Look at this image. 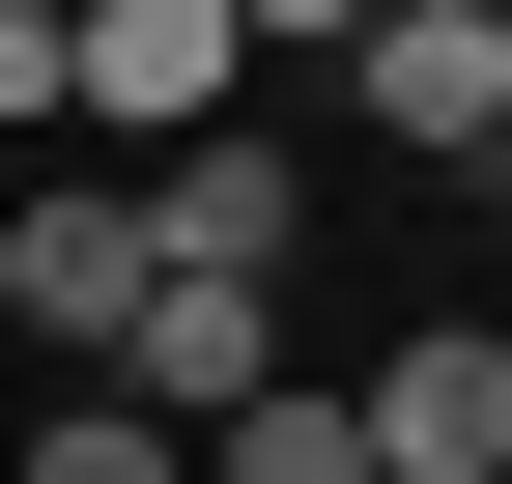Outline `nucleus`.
<instances>
[{"mask_svg": "<svg viewBox=\"0 0 512 484\" xmlns=\"http://www.w3.org/2000/svg\"><path fill=\"white\" fill-rule=\"evenodd\" d=\"M285 228H313V171L256 143V114H228V143H171V171H143V257H171V285H285Z\"/></svg>", "mask_w": 512, "mask_h": 484, "instance_id": "39448f33", "label": "nucleus"}, {"mask_svg": "<svg viewBox=\"0 0 512 484\" xmlns=\"http://www.w3.org/2000/svg\"><path fill=\"white\" fill-rule=\"evenodd\" d=\"M228 29H256V86H285V57L342 86V29H370V0H228Z\"/></svg>", "mask_w": 512, "mask_h": 484, "instance_id": "1a4fd4ad", "label": "nucleus"}, {"mask_svg": "<svg viewBox=\"0 0 512 484\" xmlns=\"http://www.w3.org/2000/svg\"><path fill=\"white\" fill-rule=\"evenodd\" d=\"M200 484H370V428H342V371H256L228 428H200Z\"/></svg>", "mask_w": 512, "mask_h": 484, "instance_id": "0eeeda50", "label": "nucleus"}, {"mask_svg": "<svg viewBox=\"0 0 512 484\" xmlns=\"http://www.w3.org/2000/svg\"><path fill=\"white\" fill-rule=\"evenodd\" d=\"M57 114H86L114 171H171V143L256 114V29H228V0H57Z\"/></svg>", "mask_w": 512, "mask_h": 484, "instance_id": "f257e3e1", "label": "nucleus"}, {"mask_svg": "<svg viewBox=\"0 0 512 484\" xmlns=\"http://www.w3.org/2000/svg\"><path fill=\"white\" fill-rule=\"evenodd\" d=\"M484 200H512V143H484Z\"/></svg>", "mask_w": 512, "mask_h": 484, "instance_id": "9b49d317", "label": "nucleus"}, {"mask_svg": "<svg viewBox=\"0 0 512 484\" xmlns=\"http://www.w3.org/2000/svg\"><path fill=\"white\" fill-rule=\"evenodd\" d=\"M29 114H57V0H0V143H29Z\"/></svg>", "mask_w": 512, "mask_h": 484, "instance_id": "9d476101", "label": "nucleus"}, {"mask_svg": "<svg viewBox=\"0 0 512 484\" xmlns=\"http://www.w3.org/2000/svg\"><path fill=\"white\" fill-rule=\"evenodd\" d=\"M342 114L399 171H484L512 143V29H484V0H370V29H342Z\"/></svg>", "mask_w": 512, "mask_h": 484, "instance_id": "f03ea898", "label": "nucleus"}, {"mask_svg": "<svg viewBox=\"0 0 512 484\" xmlns=\"http://www.w3.org/2000/svg\"><path fill=\"white\" fill-rule=\"evenodd\" d=\"M29 484H200V456H171L143 399H57V428H29Z\"/></svg>", "mask_w": 512, "mask_h": 484, "instance_id": "6e6552de", "label": "nucleus"}, {"mask_svg": "<svg viewBox=\"0 0 512 484\" xmlns=\"http://www.w3.org/2000/svg\"><path fill=\"white\" fill-rule=\"evenodd\" d=\"M256 371H285V314H256V285H143V342H114V371H86V399H143V428H171V456H200V428H228V399H256Z\"/></svg>", "mask_w": 512, "mask_h": 484, "instance_id": "423d86ee", "label": "nucleus"}, {"mask_svg": "<svg viewBox=\"0 0 512 484\" xmlns=\"http://www.w3.org/2000/svg\"><path fill=\"white\" fill-rule=\"evenodd\" d=\"M342 428H370V484H512V342L484 314H399L342 371Z\"/></svg>", "mask_w": 512, "mask_h": 484, "instance_id": "7ed1b4c3", "label": "nucleus"}, {"mask_svg": "<svg viewBox=\"0 0 512 484\" xmlns=\"http://www.w3.org/2000/svg\"><path fill=\"white\" fill-rule=\"evenodd\" d=\"M143 285H171V257H143V171H57V200L0 228V314H29L57 371H114V342H143Z\"/></svg>", "mask_w": 512, "mask_h": 484, "instance_id": "20e7f679", "label": "nucleus"}]
</instances>
